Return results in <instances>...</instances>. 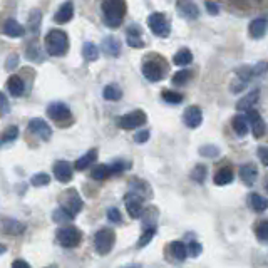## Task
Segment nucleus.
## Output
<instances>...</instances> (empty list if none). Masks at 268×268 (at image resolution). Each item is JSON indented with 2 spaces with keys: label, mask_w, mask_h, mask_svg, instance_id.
Returning a JSON list of instances; mask_svg holds the SVG:
<instances>
[{
  "label": "nucleus",
  "mask_w": 268,
  "mask_h": 268,
  "mask_svg": "<svg viewBox=\"0 0 268 268\" xmlns=\"http://www.w3.org/2000/svg\"><path fill=\"white\" fill-rule=\"evenodd\" d=\"M148 139H149V131H146V129H144V131H139V133L134 136V141H136L138 144H143V143H146Z\"/></svg>",
  "instance_id": "49"
},
{
  "label": "nucleus",
  "mask_w": 268,
  "mask_h": 268,
  "mask_svg": "<svg viewBox=\"0 0 268 268\" xmlns=\"http://www.w3.org/2000/svg\"><path fill=\"white\" fill-rule=\"evenodd\" d=\"M143 76L151 82H157L165 77V67L157 61H146L143 64Z\"/></svg>",
  "instance_id": "8"
},
{
  "label": "nucleus",
  "mask_w": 268,
  "mask_h": 268,
  "mask_svg": "<svg viewBox=\"0 0 268 268\" xmlns=\"http://www.w3.org/2000/svg\"><path fill=\"white\" fill-rule=\"evenodd\" d=\"M96 159H97V149H89L86 154L81 156L76 161L74 168L77 171H84V170H87L91 165H94V161H96Z\"/></svg>",
  "instance_id": "23"
},
{
  "label": "nucleus",
  "mask_w": 268,
  "mask_h": 268,
  "mask_svg": "<svg viewBox=\"0 0 268 268\" xmlns=\"http://www.w3.org/2000/svg\"><path fill=\"white\" fill-rule=\"evenodd\" d=\"M266 30H268V19L266 17H258V19L251 20L248 25V32L253 39L265 37Z\"/></svg>",
  "instance_id": "15"
},
{
  "label": "nucleus",
  "mask_w": 268,
  "mask_h": 268,
  "mask_svg": "<svg viewBox=\"0 0 268 268\" xmlns=\"http://www.w3.org/2000/svg\"><path fill=\"white\" fill-rule=\"evenodd\" d=\"M170 251L178 261H183L188 256V246L183 241H173L170 245Z\"/></svg>",
  "instance_id": "29"
},
{
  "label": "nucleus",
  "mask_w": 268,
  "mask_h": 268,
  "mask_svg": "<svg viewBox=\"0 0 268 268\" xmlns=\"http://www.w3.org/2000/svg\"><path fill=\"white\" fill-rule=\"evenodd\" d=\"M204 178H206V168L203 165H196L191 171V180L196 183H203Z\"/></svg>",
  "instance_id": "39"
},
{
  "label": "nucleus",
  "mask_w": 268,
  "mask_h": 268,
  "mask_svg": "<svg viewBox=\"0 0 268 268\" xmlns=\"http://www.w3.org/2000/svg\"><path fill=\"white\" fill-rule=\"evenodd\" d=\"M188 246V255L193 256V258H196V256L201 255V251H203V246L198 243V241H191L190 245H186Z\"/></svg>",
  "instance_id": "44"
},
{
  "label": "nucleus",
  "mask_w": 268,
  "mask_h": 268,
  "mask_svg": "<svg viewBox=\"0 0 268 268\" xmlns=\"http://www.w3.org/2000/svg\"><path fill=\"white\" fill-rule=\"evenodd\" d=\"M199 154L204 156V157H218L220 156V148L218 146H213V144L201 146V148H199Z\"/></svg>",
  "instance_id": "41"
},
{
  "label": "nucleus",
  "mask_w": 268,
  "mask_h": 268,
  "mask_svg": "<svg viewBox=\"0 0 268 268\" xmlns=\"http://www.w3.org/2000/svg\"><path fill=\"white\" fill-rule=\"evenodd\" d=\"M108 218L111 220L113 223H121V220H123V217H121L118 208H109L108 209Z\"/></svg>",
  "instance_id": "47"
},
{
  "label": "nucleus",
  "mask_w": 268,
  "mask_h": 268,
  "mask_svg": "<svg viewBox=\"0 0 268 268\" xmlns=\"http://www.w3.org/2000/svg\"><path fill=\"white\" fill-rule=\"evenodd\" d=\"M124 268H139V265H129V266H124Z\"/></svg>",
  "instance_id": "56"
},
{
  "label": "nucleus",
  "mask_w": 268,
  "mask_h": 268,
  "mask_svg": "<svg viewBox=\"0 0 268 268\" xmlns=\"http://www.w3.org/2000/svg\"><path fill=\"white\" fill-rule=\"evenodd\" d=\"M45 50L52 57H61L69 50V39L64 30H50L45 35Z\"/></svg>",
  "instance_id": "2"
},
{
  "label": "nucleus",
  "mask_w": 268,
  "mask_h": 268,
  "mask_svg": "<svg viewBox=\"0 0 268 268\" xmlns=\"http://www.w3.org/2000/svg\"><path fill=\"white\" fill-rule=\"evenodd\" d=\"M5 230L12 235H17L20 231H24V225L19 222H10V223H5Z\"/></svg>",
  "instance_id": "46"
},
{
  "label": "nucleus",
  "mask_w": 268,
  "mask_h": 268,
  "mask_svg": "<svg viewBox=\"0 0 268 268\" xmlns=\"http://www.w3.org/2000/svg\"><path fill=\"white\" fill-rule=\"evenodd\" d=\"M191 77H193V72L190 69L178 71L176 74L173 76V84H175V86H185V84L190 82Z\"/></svg>",
  "instance_id": "34"
},
{
  "label": "nucleus",
  "mask_w": 268,
  "mask_h": 268,
  "mask_svg": "<svg viewBox=\"0 0 268 268\" xmlns=\"http://www.w3.org/2000/svg\"><path fill=\"white\" fill-rule=\"evenodd\" d=\"M154 233H156V228H153V227L146 230L144 233H143V236H141V238H139V241H138V246H146V245H148L149 241L153 240Z\"/></svg>",
  "instance_id": "43"
},
{
  "label": "nucleus",
  "mask_w": 268,
  "mask_h": 268,
  "mask_svg": "<svg viewBox=\"0 0 268 268\" xmlns=\"http://www.w3.org/2000/svg\"><path fill=\"white\" fill-rule=\"evenodd\" d=\"M17 136H19V128H17V126H9V128L2 133V136H0V146L14 143V141L17 139Z\"/></svg>",
  "instance_id": "31"
},
{
  "label": "nucleus",
  "mask_w": 268,
  "mask_h": 268,
  "mask_svg": "<svg viewBox=\"0 0 268 268\" xmlns=\"http://www.w3.org/2000/svg\"><path fill=\"white\" fill-rule=\"evenodd\" d=\"M206 10H208V14H211V15H218L220 12V9H218V5L215 4V2H206Z\"/></svg>",
  "instance_id": "53"
},
{
  "label": "nucleus",
  "mask_w": 268,
  "mask_h": 268,
  "mask_svg": "<svg viewBox=\"0 0 268 268\" xmlns=\"http://www.w3.org/2000/svg\"><path fill=\"white\" fill-rule=\"evenodd\" d=\"M4 34H5V35H9V37L17 39V37H22V35L25 34V30H24L22 25H20V24L17 22V20L9 19L7 22L4 24Z\"/></svg>",
  "instance_id": "21"
},
{
  "label": "nucleus",
  "mask_w": 268,
  "mask_h": 268,
  "mask_svg": "<svg viewBox=\"0 0 268 268\" xmlns=\"http://www.w3.org/2000/svg\"><path fill=\"white\" fill-rule=\"evenodd\" d=\"M126 39H128V44L131 47H134V49H143L144 47V40H143V37H141V29L136 27V25L128 27Z\"/></svg>",
  "instance_id": "19"
},
{
  "label": "nucleus",
  "mask_w": 268,
  "mask_h": 268,
  "mask_svg": "<svg viewBox=\"0 0 268 268\" xmlns=\"http://www.w3.org/2000/svg\"><path fill=\"white\" fill-rule=\"evenodd\" d=\"M74 218L71 213H67L64 208H57L54 213H52V220H54L56 223H67V222H71V220Z\"/></svg>",
  "instance_id": "37"
},
{
  "label": "nucleus",
  "mask_w": 268,
  "mask_h": 268,
  "mask_svg": "<svg viewBox=\"0 0 268 268\" xmlns=\"http://www.w3.org/2000/svg\"><path fill=\"white\" fill-rule=\"evenodd\" d=\"M146 113L144 111H133V113H129V114H124V116H121L119 121H118V124L121 126L123 129H136V128H139V126H143L146 123Z\"/></svg>",
  "instance_id": "7"
},
{
  "label": "nucleus",
  "mask_w": 268,
  "mask_h": 268,
  "mask_svg": "<svg viewBox=\"0 0 268 268\" xmlns=\"http://www.w3.org/2000/svg\"><path fill=\"white\" fill-rule=\"evenodd\" d=\"M124 203L131 218H139L143 215V204H141V196L138 193H128L124 198Z\"/></svg>",
  "instance_id": "11"
},
{
  "label": "nucleus",
  "mask_w": 268,
  "mask_h": 268,
  "mask_svg": "<svg viewBox=\"0 0 268 268\" xmlns=\"http://www.w3.org/2000/svg\"><path fill=\"white\" fill-rule=\"evenodd\" d=\"M176 9L183 17L194 20L199 17V10L196 7V4H193L191 0H178L176 2Z\"/></svg>",
  "instance_id": "14"
},
{
  "label": "nucleus",
  "mask_w": 268,
  "mask_h": 268,
  "mask_svg": "<svg viewBox=\"0 0 268 268\" xmlns=\"http://www.w3.org/2000/svg\"><path fill=\"white\" fill-rule=\"evenodd\" d=\"M260 99V89H255V91H251L246 94L245 97H241L238 104H236V109L238 111H250V109H253V106L256 102H258Z\"/></svg>",
  "instance_id": "17"
},
{
  "label": "nucleus",
  "mask_w": 268,
  "mask_h": 268,
  "mask_svg": "<svg viewBox=\"0 0 268 268\" xmlns=\"http://www.w3.org/2000/svg\"><path fill=\"white\" fill-rule=\"evenodd\" d=\"M17 66H19V56L17 54H10L7 62H5V67H7L9 71H14Z\"/></svg>",
  "instance_id": "48"
},
{
  "label": "nucleus",
  "mask_w": 268,
  "mask_h": 268,
  "mask_svg": "<svg viewBox=\"0 0 268 268\" xmlns=\"http://www.w3.org/2000/svg\"><path fill=\"white\" fill-rule=\"evenodd\" d=\"M163 99H165L166 102L170 104H180L183 102V94L180 92H175V91H163Z\"/></svg>",
  "instance_id": "40"
},
{
  "label": "nucleus",
  "mask_w": 268,
  "mask_h": 268,
  "mask_svg": "<svg viewBox=\"0 0 268 268\" xmlns=\"http://www.w3.org/2000/svg\"><path fill=\"white\" fill-rule=\"evenodd\" d=\"M27 59L35 61V62H42V50L35 44L27 47Z\"/></svg>",
  "instance_id": "42"
},
{
  "label": "nucleus",
  "mask_w": 268,
  "mask_h": 268,
  "mask_svg": "<svg viewBox=\"0 0 268 268\" xmlns=\"http://www.w3.org/2000/svg\"><path fill=\"white\" fill-rule=\"evenodd\" d=\"M124 168H126V163L123 161L114 163V165H111V175H118V173L124 171Z\"/></svg>",
  "instance_id": "51"
},
{
  "label": "nucleus",
  "mask_w": 268,
  "mask_h": 268,
  "mask_svg": "<svg viewBox=\"0 0 268 268\" xmlns=\"http://www.w3.org/2000/svg\"><path fill=\"white\" fill-rule=\"evenodd\" d=\"M231 126H233V131L236 133V136H240V138H243V136L248 134V121H246L245 116H235L233 121H231Z\"/></svg>",
  "instance_id": "26"
},
{
  "label": "nucleus",
  "mask_w": 268,
  "mask_h": 268,
  "mask_svg": "<svg viewBox=\"0 0 268 268\" xmlns=\"http://www.w3.org/2000/svg\"><path fill=\"white\" fill-rule=\"evenodd\" d=\"M240 2H245V0H240Z\"/></svg>",
  "instance_id": "58"
},
{
  "label": "nucleus",
  "mask_w": 268,
  "mask_h": 268,
  "mask_svg": "<svg viewBox=\"0 0 268 268\" xmlns=\"http://www.w3.org/2000/svg\"><path fill=\"white\" fill-rule=\"evenodd\" d=\"M72 173H74V170H72L71 163H67V161H57L56 165H54V175H56V178L61 183L71 181L72 180Z\"/></svg>",
  "instance_id": "16"
},
{
  "label": "nucleus",
  "mask_w": 268,
  "mask_h": 268,
  "mask_svg": "<svg viewBox=\"0 0 268 268\" xmlns=\"http://www.w3.org/2000/svg\"><path fill=\"white\" fill-rule=\"evenodd\" d=\"M45 268H57V266H45Z\"/></svg>",
  "instance_id": "57"
},
{
  "label": "nucleus",
  "mask_w": 268,
  "mask_h": 268,
  "mask_svg": "<svg viewBox=\"0 0 268 268\" xmlns=\"http://www.w3.org/2000/svg\"><path fill=\"white\" fill-rule=\"evenodd\" d=\"M258 157L265 166H268V148H263V146L258 148Z\"/></svg>",
  "instance_id": "52"
},
{
  "label": "nucleus",
  "mask_w": 268,
  "mask_h": 268,
  "mask_svg": "<svg viewBox=\"0 0 268 268\" xmlns=\"http://www.w3.org/2000/svg\"><path fill=\"white\" fill-rule=\"evenodd\" d=\"M238 175L241 178V181L245 183V185H253L256 176H258V171H256V166L255 165H243L240 168Z\"/></svg>",
  "instance_id": "22"
},
{
  "label": "nucleus",
  "mask_w": 268,
  "mask_h": 268,
  "mask_svg": "<svg viewBox=\"0 0 268 268\" xmlns=\"http://www.w3.org/2000/svg\"><path fill=\"white\" fill-rule=\"evenodd\" d=\"M82 198L79 196L77 190L74 188H71V190H67L62 193V198H61V208H64L67 213H71L72 217H76V215L82 209Z\"/></svg>",
  "instance_id": "5"
},
{
  "label": "nucleus",
  "mask_w": 268,
  "mask_h": 268,
  "mask_svg": "<svg viewBox=\"0 0 268 268\" xmlns=\"http://www.w3.org/2000/svg\"><path fill=\"white\" fill-rule=\"evenodd\" d=\"M102 49L108 56L111 57H118L121 54V42L114 37V35H109L102 40Z\"/></svg>",
  "instance_id": "24"
},
{
  "label": "nucleus",
  "mask_w": 268,
  "mask_h": 268,
  "mask_svg": "<svg viewBox=\"0 0 268 268\" xmlns=\"http://www.w3.org/2000/svg\"><path fill=\"white\" fill-rule=\"evenodd\" d=\"M268 71V62H258L255 67H253V72H255V76H261V74H265V72Z\"/></svg>",
  "instance_id": "50"
},
{
  "label": "nucleus",
  "mask_w": 268,
  "mask_h": 268,
  "mask_svg": "<svg viewBox=\"0 0 268 268\" xmlns=\"http://www.w3.org/2000/svg\"><path fill=\"white\" fill-rule=\"evenodd\" d=\"M5 251H7V248H5V245H0V255H4Z\"/></svg>",
  "instance_id": "55"
},
{
  "label": "nucleus",
  "mask_w": 268,
  "mask_h": 268,
  "mask_svg": "<svg viewBox=\"0 0 268 268\" xmlns=\"http://www.w3.org/2000/svg\"><path fill=\"white\" fill-rule=\"evenodd\" d=\"M233 178H235V175L230 168H222V170L215 175L213 181H215V185H218V186H227L233 181Z\"/></svg>",
  "instance_id": "27"
},
{
  "label": "nucleus",
  "mask_w": 268,
  "mask_h": 268,
  "mask_svg": "<svg viewBox=\"0 0 268 268\" xmlns=\"http://www.w3.org/2000/svg\"><path fill=\"white\" fill-rule=\"evenodd\" d=\"M148 27L151 29V32H153L156 37H161V39H166L168 35L171 34V25L168 22L166 15L161 12H154L149 15Z\"/></svg>",
  "instance_id": "3"
},
{
  "label": "nucleus",
  "mask_w": 268,
  "mask_h": 268,
  "mask_svg": "<svg viewBox=\"0 0 268 268\" xmlns=\"http://www.w3.org/2000/svg\"><path fill=\"white\" fill-rule=\"evenodd\" d=\"M10 113V102L4 92H0V116H7Z\"/></svg>",
  "instance_id": "45"
},
{
  "label": "nucleus",
  "mask_w": 268,
  "mask_h": 268,
  "mask_svg": "<svg viewBox=\"0 0 268 268\" xmlns=\"http://www.w3.org/2000/svg\"><path fill=\"white\" fill-rule=\"evenodd\" d=\"M81 238H82L81 231L76 227H64L57 231V241L64 248H74V246L81 243Z\"/></svg>",
  "instance_id": "6"
},
{
  "label": "nucleus",
  "mask_w": 268,
  "mask_h": 268,
  "mask_svg": "<svg viewBox=\"0 0 268 268\" xmlns=\"http://www.w3.org/2000/svg\"><path fill=\"white\" fill-rule=\"evenodd\" d=\"M30 183H32V186H47L50 183V176L47 175V173H37V175H34L30 178Z\"/></svg>",
  "instance_id": "38"
},
{
  "label": "nucleus",
  "mask_w": 268,
  "mask_h": 268,
  "mask_svg": "<svg viewBox=\"0 0 268 268\" xmlns=\"http://www.w3.org/2000/svg\"><path fill=\"white\" fill-rule=\"evenodd\" d=\"M40 10L39 9H34L32 12L29 14V27H30V30H32L34 34H37L39 32V27H40V20H42V17H40Z\"/></svg>",
  "instance_id": "36"
},
{
  "label": "nucleus",
  "mask_w": 268,
  "mask_h": 268,
  "mask_svg": "<svg viewBox=\"0 0 268 268\" xmlns=\"http://www.w3.org/2000/svg\"><path fill=\"white\" fill-rule=\"evenodd\" d=\"M102 96L106 101H119V99L123 97V91H121V87L116 86V84H109V86L104 87Z\"/></svg>",
  "instance_id": "30"
},
{
  "label": "nucleus",
  "mask_w": 268,
  "mask_h": 268,
  "mask_svg": "<svg viewBox=\"0 0 268 268\" xmlns=\"http://www.w3.org/2000/svg\"><path fill=\"white\" fill-rule=\"evenodd\" d=\"M7 89H9V92L12 94L14 97L22 96L24 91H25V84L22 81V77H19L17 74L10 76L9 81H7Z\"/></svg>",
  "instance_id": "20"
},
{
  "label": "nucleus",
  "mask_w": 268,
  "mask_h": 268,
  "mask_svg": "<svg viewBox=\"0 0 268 268\" xmlns=\"http://www.w3.org/2000/svg\"><path fill=\"white\" fill-rule=\"evenodd\" d=\"M29 131H32L35 136H39V138L44 139V141H49L50 136H52L50 126L40 118H34V119L29 121Z\"/></svg>",
  "instance_id": "10"
},
{
  "label": "nucleus",
  "mask_w": 268,
  "mask_h": 268,
  "mask_svg": "<svg viewBox=\"0 0 268 268\" xmlns=\"http://www.w3.org/2000/svg\"><path fill=\"white\" fill-rule=\"evenodd\" d=\"M183 121H185V124L188 126V128L196 129L198 126L203 123V113H201V109H199L198 106L186 108L185 114H183Z\"/></svg>",
  "instance_id": "13"
},
{
  "label": "nucleus",
  "mask_w": 268,
  "mask_h": 268,
  "mask_svg": "<svg viewBox=\"0 0 268 268\" xmlns=\"http://www.w3.org/2000/svg\"><path fill=\"white\" fill-rule=\"evenodd\" d=\"M255 235H256V240H258L261 245H268V220L260 222V225L255 230Z\"/></svg>",
  "instance_id": "35"
},
{
  "label": "nucleus",
  "mask_w": 268,
  "mask_h": 268,
  "mask_svg": "<svg viewBox=\"0 0 268 268\" xmlns=\"http://www.w3.org/2000/svg\"><path fill=\"white\" fill-rule=\"evenodd\" d=\"M102 12H104V24L108 27L116 29L123 24V17L126 14L124 0H102Z\"/></svg>",
  "instance_id": "1"
},
{
  "label": "nucleus",
  "mask_w": 268,
  "mask_h": 268,
  "mask_svg": "<svg viewBox=\"0 0 268 268\" xmlns=\"http://www.w3.org/2000/svg\"><path fill=\"white\" fill-rule=\"evenodd\" d=\"M109 175H111V166H108V165H97V166H94V170L91 171L92 180H96V181L106 180Z\"/></svg>",
  "instance_id": "32"
},
{
  "label": "nucleus",
  "mask_w": 268,
  "mask_h": 268,
  "mask_svg": "<svg viewBox=\"0 0 268 268\" xmlns=\"http://www.w3.org/2000/svg\"><path fill=\"white\" fill-rule=\"evenodd\" d=\"M245 118H246V121H248L250 129L255 138H261L265 133V123H263V119H261L260 113L255 111V109H250V111H246Z\"/></svg>",
  "instance_id": "9"
},
{
  "label": "nucleus",
  "mask_w": 268,
  "mask_h": 268,
  "mask_svg": "<svg viewBox=\"0 0 268 268\" xmlns=\"http://www.w3.org/2000/svg\"><path fill=\"white\" fill-rule=\"evenodd\" d=\"M72 17H74V4L66 2V4H62V7L56 12L54 20L57 24H67V22H71Z\"/></svg>",
  "instance_id": "18"
},
{
  "label": "nucleus",
  "mask_w": 268,
  "mask_h": 268,
  "mask_svg": "<svg viewBox=\"0 0 268 268\" xmlns=\"http://www.w3.org/2000/svg\"><path fill=\"white\" fill-rule=\"evenodd\" d=\"M12 268H30V265L25 260H15L12 263Z\"/></svg>",
  "instance_id": "54"
},
{
  "label": "nucleus",
  "mask_w": 268,
  "mask_h": 268,
  "mask_svg": "<svg viewBox=\"0 0 268 268\" xmlns=\"http://www.w3.org/2000/svg\"><path fill=\"white\" fill-rule=\"evenodd\" d=\"M266 191H268V185H266Z\"/></svg>",
  "instance_id": "59"
},
{
  "label": "nucleus",
  "mask_w": 268,
  "mask_h": 268,
  "mask_svg": "<svg viewBox=\"0 0 268 268\" xmlns=\"http://www.w3.org/2000/svg\"><path fill=\"white\" fill-rule=\"evenodd\" d=\"M248 204L251 206L253 211L261 213V211H265V209L268 208V199L263 198V196H260L258 193H251V194H248Z\"/></svg>",
  "instance_id": "25"
},
{
  "label": "nucleus",
  "mask_w": 268,
  "mask_h": 268,
  "mask_svg": "<svg viewBox=\"0 0 268 268\" xmlns=\"http://www.w3.org/2000/svg\"><path fill=\"white\" fill-rule=\"evenodd\" d=\"M47 114H49L50 119L57 121V123H64V121L71 118V109L64 102H52L47 108Z\"/></svg>",
  "instance_id": "12"
},
{
  "label": "nucleus",
  "mask_w": 268,
  "mask_h": 268,
  "mask_svg": "<svg viewBox=\"0 0 268 268\" xmlns=\"http://www.w3.org/2000/svg\"><path fill=\"white\" fill-rule=\"evenodd\" d=\"M116 241V233L111 228H102L99 230L96 236H94V246L99 255H108L113 250Z\"/></svg>",
  "instance_id": "4"
},
{
  "label": "nucleus",
  "mask_w": 268,
  "mask_h": 268,
  "mask_svg": "<svg viewBox=\"0 0 268 268\" xmlns=\"http://www.w3.org/2000/svg\"><path fill=\"white\" fill-rule=\"evenodd\" d=\"M82 56L86 57L87 61H97L99 59V49L96 44H92V42H86V44L82 45Z\"/></svg>",
  "instance_id": "33"
},
{
  "label": "nucleus",
  "mask_w": 268,
  "mask_h": 268,
  "mask_svg": "<svg viewBox=\"0 0 268 268\" xmlns=\"http://www.w3.org/2000/svg\"><path fill=\"white\" fill-rule=\"evenodd\" d=\"M173 62H175L176 66H180V67L190 66L191 62H193L191 50H190V49H181V50H178L176 54H175V57H173Z\"/></svg>",
  "instance_id": "28"
}]
</instances>
